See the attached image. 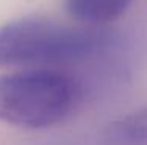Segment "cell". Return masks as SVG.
<instances>
[{
  "instance_id": "6da1fadb",
  "label": "cell",
  "mask_w": 147,
  "mask_h": 145,
  "mask_svg": "<svg viewBox=\"0 0 147 145\" xmlns=\"http://www.w3.org/2000/svg\"><path fill=\"white\" fill-rule=\"evenodd\" d=\"M103 31L24 17L0 25V69H50L89 59L108 45Z\"/></svg>"
},
{
  "instance_id": "7a4b0ae2",
  "label": "cell",
  "mask_w": 147,
  "mask_h": 145,
  "mask_svg": "<svg viewBox=\"0 0 147 145\" xmlns=\"http://www.w3.org/2000/svg\"><path fill=\"white\" fill-rule=\"evenodd\" d=\"M82 88L55 69H22L0 75V122L30 130L49 128L71 116Z\"/></svg>"
},
{
  "instance_id": "3957f363",
  "label": "cell",
  "mask_w": 147,
  "mask_h": 145,
  "mask_svg": "<svg viewBox=\"0 0 147 145\" xmlns=\"http://www.w3.org/2000/svg\"><path fill=\"white\" fill-rule=\"evenodd\" d=\"M133 0H64V8L77 22L100 27L117 20Z\"/></svg>"
},
{
  "instance_id": "277c9868",
  "label": "cell",
  "mask_w": 147,
  "mask_h": 145,
  "mask_svg": "<svg viewBox=\"0 0 147 145\" xmlns=\"http://www.w3.org/2000/svg\"><path fill=\"white\" fill-rule=\"evenodd\" d=\"M99 145H147V109L110 122L100 131Z\"/></svg>"
}]
</instances>
